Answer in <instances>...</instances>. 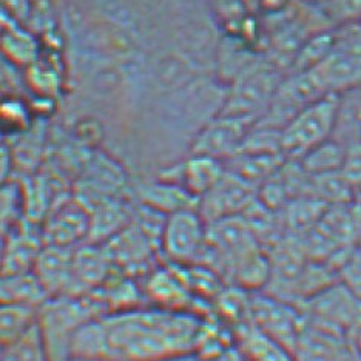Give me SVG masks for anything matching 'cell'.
Instances as JSON below:
<instances>
[{
	"label": "cell",
	"instance_id": "32",
	"mask_svg": "<svg viewBox=\"0 0 361 361\" xmlns=\"http://www.w3.org/2000/svg\"><path fill=\"white\" fill-rule=\"evenodd\" d=\"M200 361H247V358H245L244 352L241 350V348L238 346V343H236V344H233V346L224 349L223 352H219V354L200 360Z\"/></svg>",
	"mask_w": 361,
	"mask_h": 361
},
{
	"label": "cell",
	"instance_id": "5",
	"mask_svg": "<svg viewBox=\"0 0 361 361\" xmlns=\"http://www.w3.org/2000/svg\"><path fill=\"white\" fill-rule=\"evenodd\" d=\"M207 245V223L198 209L171 213L164 223L159 255L173 266L200 264Z\"/></svg>",
	"mask_w": 361,
	"mask_h": 361
},
{
	"label": "cell",
	"instance_id": "26",
	"mask_svg": "<svg viewBox=\"0 0 361 361\" xmlns=\"http://www.w3.org/2000/svg\"><path fill=\"white\" fill-rule=\"evenodd\" d=\"M0 361H50L36 324L20 338L0 349Z\"/></svg>",
	"mask_w": 361,
	"mask_h": 361
},
{
	"label": "cell",
	"instance_id": "11",
	"mask_svg": "<svg viewBox=\"0 0 361 361\" xmlns=\"http://www.w3.org/2000/svg\"><path fill=\"white\" fill-rule=\"evenodd\" d=\"M257 187L226 169L223 178L198 200V212L207 224L243 215L257 200Z\"/></svg>",
	"mask_w": 361,
	"mask_h": 361
},
{
	"label": "cell",
	"instance_id": "29",
	"mask_svg": "<svg viewBox=\"0 0 361 361\" xmlns=\"http://www.w3.org/2000/svg\"><path fill=\"white\" fill-rule=\"evenodd\" d=\"M341 175L354 188V196L361 188V137L346 145L344 161L341 166Z\"/></svg>",
	"mask_w": 361,
	"mask_h": 361
},
{
	"label": "cell",
	"instance_id": "10",
	"mask_svg": "<svg viewBox=\"0 0 361 361\" xmlns=\"http://www.w3.org/2000/svg\"><path fill=\"white\" fill-rule=\"evenodd\" d=\"M144 298L153 307L169 309V310H187L204 317L201 310L204 302L195 298L190 287L187 284L184 269L180 266L167 264L153 267L149 274H145L142 283Z\"/></svg>",
	"mask_w": 361,
	"mask_h": 361
},
{
	"label": "cell",
	"instance_id": "9",
	"mask_svg": "<svg viewBox=\"0 0 361 361\" xmlns=\"http://www.w3.org/2000/svg\"><path fill=\"white\" fill-rule=\"evenodd\" d=\"M255 122L257 119L253 118L218 113L195 135L188 153L210 156L226 162L240 152Z\"/></svg>",
	"mask_w": 361,
	"mask_h": 361
},
{
	"label": "cell",
	"instance_id": "38",
	"mask_svg": "<svg viewBox=\"0 0 361 361\" xmlns=\"http://www.w3.org/2000/svg\"><path fill=\"white\" fill-rule=\"evenodd\" d=\"M4 96H5V93L2 92V90H0V101H2V99H4Z\"/></svg>",
	"mask_w": 361,
	"mask_h": 361
},
{
	"label": "cell",
	"instance_id": "30",
	"mask_svg": "<svg viewBox=\"0 0 361 361\" xmlns=\"http://www.w3.org/2000/svg\"><path fill=\"white\" fill-rule=\"evenodd\" d=\"M16 170L14 156L11 152V147L8 142L0 144V185L13 180V175Z\"/></svg>",
	"mask_w": 361,
	"mask_h": 361
},
{
	"label": "cell",
	"instance_id": "33",
	"mask_svg": "<svg viewBox=\"0 0 361 361\" xmlns=\"http://www.w3.org/2000/svg\"><path fill=\"white\" fill-rule=\"evenodd\" d=\"M354 216H355V228H357V241L361 247V202H354Z\"/></svg>",
	"mask_w": 361,
	"mask_h": 361
},
{
	"label": "cell",
	"instance_id": "31",
	"mask_svg": "<svg viewBox=\"0 0 361 361\" xmlns=\"http://www.w3.org/2000/svg\"><path fill=\"white\" fill-rule=\"evenodd\" d=\"M344 338H346L355 360L361 361V317L357 319L355 324L350 327Z\"/></svg>",
	"mask_w": 361,
	"mask_h": 361
},
{
	"label": "cell",
	"instance_id": "17",
	"mask_svg": "<svg viewBox=\"0 0 361 361\" xmlns=\"http://www.w3.org/2000/svg\"><path fill=\"white\" fill-rule=\"evenodd\" d=\"M47 298L48 295L32 272L0 274V302L39 309Z\"/></svg>",
	"mask_w": 361,
	"mask_h": 361
},
{
	"label": "cell",
	"instance_id": "22",
	"mask_svg": "<svg viewBox=\"0 0 361 361\" xmlns=\"http://www.w3.org/2000/svg\"><path fill=\"white\" fill-rule=\"evenodd\" d=\"M344 153H346V145L331 137L306 153L298 162L309 176L335 173V171H341Z\"/></svg>",
	"mask_w": 361,
	"mask_h": 361
},
{
	"label": "cell",
	"instance_id": "24",
	"mask_svg": "<svg viewBox=\"0 0 361 361\" xmlns=\"http://www.w3.org/2000/svg\"><path fill=\"white\" fill-rule=\"evenodd\" d=\"M37 309L0 302V348L16 341L36 324Z\"/></svg>",
	"mask_w": 361,
	"mask_h": 361
},
{
	"label": "cell",
	"instance_id": "27",
	"mask_svg": "<svg viewBox=\"0 0 361 361\" xmlns=\"http://www.w3.org/2000/svg\"><path fill=\"white\" fill-rule=\"evenodd\" d=\"M318 11L332 30L361 23V0H322Z\"/></svg>",
	"mask_w": 361,
	"mask_h": 361
},
{
	"label": "cell",
	"instance_id": "21",
	"mask_svg": "<svg viewBox=\"0 0 361 361\" xmlns=\"http://www.w3.org/2000/svg\"><path fill=\"white\" fill-rule=\"evenodd\" d=\"M36 113L31 104L19 94H5L0 101V133L6 139L25 135L36 124Z\"/></svg>",
	"mask_w": 361,
	"mask_h": 361
},
{
	"label": "cell",
	"instance_id": "28",
	"mask_svg": "<svg viewBox=\"0 0 361 361\" xmlns=\"http://www.w3.org/2000/svg\"><path fill=\"white\" fill-rule=\"evenodd\" d=\"M336 280L361 302V247L350 249L335 266Z\"/></svg>",
	"mask_w": 361,
	"mask_h": 361
},
{
	"label": "cell",
	"instance_id": "15",
	"mask_svg": "<svg viewBox=\"0 0 361 361\" xmlns=\"http://www.w3.org/2000/svg\"><path fill=\"white\" fill-rule=\"evenodd\" d=\"M73 250L56 245H44L40 250L32 274L48 298L73 295Z\"/></svg>",
	"mask_w": 361,
	"mask_h": 361
},
{
	"label": "cell",
	"instance_id": "3",
	"mask_svg": "<svg viewBox=\"0 0 361 361\" xmlns=\"http://www.w3.org/2000/svg\"><path fill=\"white\" fill-rule=\"evenodd\" d=\"M286 73L272 61H252L226 87L219 113L259 119L275 96Z\"/></svg>",
	"mask_w": 361,
	"mask_h": 361
},
{
	"label": "cell",
	"instance_id": "4",
	"mask_svg": "<svg viewBox=\"0 0 361 361\" xmlns=\"http://www.w3.org/2000/svg\"><path fill=\"white\" fill-rule=\"evenodd\" d=\"M338 102V94H326L305 106L287 122L281 130V153L286 159L298 161L334 136Z\"/></svg>",
	"mask_w": 361,
	"mask_h": 361
},
{
	"label": "cell",
	"instance_id": "8",
	"mask_svg": "<svg viewBox=\"0 0 361 361\" xmlns=\"http://www.w3.org/2000/svg\"><path fill=\"white\" fill-rule=\"evenodd\" d=\"M92 210L78 196L63 198L50 209L40 223L44 245L75 249L88 241Z\"/></svg>",
	"mask_w": 361,
	"mask_h": 361
},
{
	"label": "cell",
	"instance_id": "1",
	"mask_svg": "<svg viewBox=\"0 0 361 361\" xmlns=\"http://www.w3.org/2000/svg\"><path fill=\"white\" fill-rule=\"evenodd\" d=\"M201 318L187 310L136 307L102 317L111 361H161L193 352Z\"/></svg>",
	"mask_w": 361,
	"mask_h": 361
},
{
	"label": "cell",
	"instance_id": "7",
	"mask_svg": "<svg viewBox=\"0 0 361 361\" xmlns=\"http://www.w3.org/2000/svg\"><path fill=\"white\" fill-rule=\"evenodd\" d=\"M298 307L307 324L340 336H346L361 317V302L340 281L327 286Z\"/></svg>",
	"mask_w": 361,
	"mask_h": 361
},
{
	"label": "cell",
	"instance_id": "36",
	"mask_svg": "<svg viewBox=\"0 0 361 361\" xmlns=\"http://www.w3.org/2000/svg\"><path fill=\"white\" fill-rule=\"evenodd\" d=\"M65 361H110V360H94V358H68Z\"/></svg>",
	"mask_w": 361,
	"mask_h": 361
},
{
	"label": "cell",
	"instance_id": "23",
	"mask_svg": "<svg viewBox=\"0 0 361 361\" xmlns=\"http://www.w3.org/2000/svg\"><path fill=\"white\" fill-rule=\"evenodd\" d=\"M307 195L324 202L326 206L354 204V188L344 179L341 171L319 176H309Z\"/></svg>",
	"mask_w": 361,
	"mask_h": 361
},
{
	"label": "cell",
	"instance_id": "20",
	"mask_svg": "<svg viewBox=\"0 0 361 361\" xmlns=\"http://www.w3.org/2000/svg\"><path fill=\"white\" fill-rule=\"evenodd\" d=\"M235 336L247 361H298L292 350L267 338L250 324L236 329Z\"/></svg>",
	"mask_w": 361,
	"mask_h": 361
},
{
	"label": "cell",
	"instance_id": "35",
	"mask_svg": "<svg viewBox=\"0 0 361 361\" xmlns=\"http://www.w3.org/2000/svg\"><path fill=\"white\" fill-rule=\"evenodd\" d=\"M6 233H0V274H2V252H4V240Z\"/></svg>",
	"mask_w": 361,
	"mask_h": 361
},
{
	"label": "cell",
	"instance_id": "39",
	"mask_svg": "<svg viewBox=\"0 0 361 361\" xmlns=\"http://www.w3.org/2000/svg\"><path fill=\"white\" fill-rule=\"evenodd\" d=\"M0 349H2V348H0Z\"/></svg>",
	"mask_w": 361,
	"mask_h": 361
},
{
	"label": "cell",
	"instance_id": "6",
	"mask_svg": "<svg viewBox=\"0 0 361 361\" xmlns=\"http://www.w3.org/2000/svg\"><path fill=\"white\" fill-rule=\"evenodd\" d=\"M249 324L293 352L305 329V317L298 306L266 292H252Z\"/></svg>",
	"mask_w": 361,
	"mask_h": 361
},
{
	"label": "cell",
	"instance_id": "12",
	"mask_svg": "<svg viewBox=\"0 0 361 361\" xmlns=\"http://www.w3.org/2000/svg\"><path fill=\"white\" fill-rule=\"evenodd\" d=\"M226 173V164L210 156L188 153L184 159L176 161L164 169L159 178L173 180L200 200Z\"/></svg>",
	"mask_w": 361,
	"mask_h": 361
},
{
	"label": "cell",
	"instance_id": "2",
	"mask_svg": "<svg viewBox=\"0 0 361 361\" xmlns=\"http://www.w3.org/2000/svg\"><path fill=\"white\" fill-rule=\"evenodd\" d=\"M104 317L93 293L47 298L36 312V327L50 361L70 357L73 336L90 319Z\"/></svg>",
	"mask_w": 361,
	"mask_h": 361
},
{
	"label": "cell",
	"instance_id": "16",
	"mask_svg": "<svg viewBox=\"0 0 361 361\" xmlns=\"http://www.w3.org/2000/svg\"><path fill=\"white\" fill-rule=\"evenodd\" d=\"M135 198L137 204H142L166 216L179 210L198 209V200L184 187L159 176L139 183L135 187Z\"/></svg>",
	"mask_w": 361,
	"mask_h": 361
},
{
	"label": "cell",
	"instance_id": "14",
	"mask_svg": "<svg viewBox=\"0 0 361 361\" xmlns=\"http://www.w3.org/2000/svg\"><path fill=\"white\" fill-rule=\"evenodd\" d=\"M114 267L104 244L84 243L73 250V295H87L113 275Z\"/></svg>",
	"mask_w": 361,
	"mask_h": 361
},
{
	"label": "cell",
	"instance_id": "13",
	"mask_svg": "<svg viewBox=\"0 0 361 361\" xmlns=\"http://www.w3.org/2000/svg\"><path fill=\"white\" fill-rule=\"evenodd\" d=\"M44 247L40 226L23 218L5 235L2 252V274H28Z\"/></svg>",
	"mask_w": 361,
	"mask_h": 361
},
{
	"label": "cell",
	"instance_id": "19",
	"mask_svg": "<svg viewBox=\"0 0 361 361\" xmlns=\"http://www.w3.org/2000/svg\"><path fill=\"white\" fill-rule=\"evenodd\" d=\"M286 158L283 154L266 153H236L233 158L226 161V169L238 178L253 187H259L267 178L283 166Z\"/></svg>",
	"mask_w": 361,
	"mask_h": 361
},
{
	"label": "cell",
	"instance_id": "25",
	"mask_svg": "<svg viewBox=\"0 0 361 361\" xmlns=\"http://www.w3.org/2000/svg\"><path fill=\"white\" fill-rule=\"evenodd\" d=\"M25 215V195L19 180L0 185V233H8Z\"/></svg>",
	"mask_w": 361,
	"mask_h": 361
},
{
	"label": "cell",
	"instance_id": "18",
	"mask_svg": "<svg viewBox=\"0 0 361 361\" xmlns=\"http://www.w3.org/2000/svg\"><path fill=\"white\" fill-rule=\"evenodd\" d=\"M40 54L42 47L36 35L20 28L19 23L0 32V56L18 68L27 70L39 59Z\"/></svg>",
	"mask_w": 361,
	"mask_h": 361
},
{
	"label": "cell",
	"instance_id": "37",
	"mask_svg": "<svg viewBox=\"0 0 361 361\" xmlns=\"http://www.w3.org/2000/svg\"><path fill=\"white\" fill-rule=\"evenodd\" d=\"M2 142H6V139L4 137V135H2V133H0V144H2Z\"/></svg>",
	"mask_w": 361,
	"mask_h": 361
},
{
	"label": "cell",
	"instance_id": "34",
	"mask_svg": "<svg viewBox=\"0 0 361 361\" xmlns=\"http://www.w3.org/2000/svg\"><path fill=\"white\" fill-rule=\"evenodd\" d=\"M161 361H200L196 358V355L193 352H187V354H179V355H173V357H169V358H164Z\"/></svg>",
	"mask_w": 361,
	"mask_h": 361
}]
</instances>
